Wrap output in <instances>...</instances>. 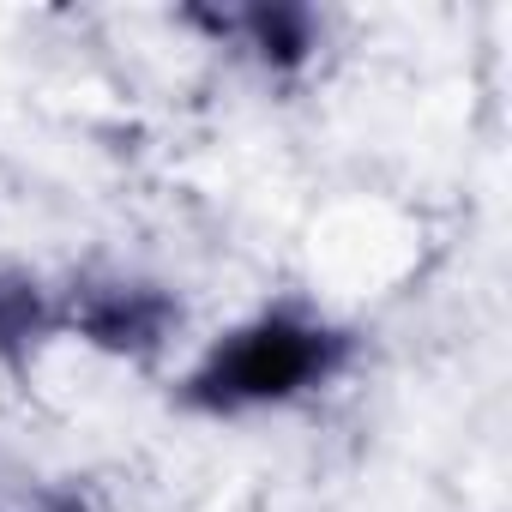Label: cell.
I'll list each match as a JSON object with an SVG mask.
<instances>
[{
	"mask_svg": "<svg viewBox=\"0 0 512 512\" xmlns=\"http://www.w3.org/2000/svg\"><path fill=\"white\" fill-rule=\"evenodd\" d=\"M338 362V338L302 320H260L235 332L199 374H193V398L211 410H241V404H272L290 398L302 386H314L326 368Z\"/></svg>",
	"mask_w": 512,
	"mask_h": 512,
	"instance_id": "cell-1",
	"label": "cell"
},
{
	"mask_svg": "<svg viewBox=\"0 0 512 512\" xmlns=\"http://www.w3.org/2000/svg\"><path fill=\"white\" fill-rule=\"evenodd\" d=\"M79 326H85V338H97L109 350H145L169 326V302L151 290H109L79 314Z\"/></svg>",
	"mask_w": 512,
	"mask_h": 512,
	"instance_id": "cell-2",
	"label": "cell"
},
{
	"mask_svg": "<svg viewBox=\"0 0 512 512\" xmlns=\"http://www.w3.org/2000/svg\"><path fill=\"white\" fill-rule=\"evenodd\" d=\"M247 25H253V43L266 49V61H278V67H296V61L308 55V19H302V13H284V7L266 13V7H260Z\"/></svg>",
	"mask_w": 512,
	"mask_h": 512,
	"instance_id": "cell-3",
	"label": "cell"
},
{
	"mask_svg": "<svg viewBox=\"0 0 512 512\" xmlns=\"http://www.w3.org/2000/svg\"><path fill=\"white\" fill-rule=\"evenodd\" d=\"M43 308H37V290L19 284V278H0V350H13L37 332Z\"/></svg>",
	"mask_w": 512,
	"mask_h": 512,
	"instance_id": "cell-4",
	"label": "cell"
}]
</instances>
